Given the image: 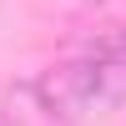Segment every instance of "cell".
I'll use <instances>...</instances> for the list:
<instances>
[{
    "label": "cell",
    "instance_id": "obj_2",
    "mask_svg": "<svg viewBox=\"0 0 126 126\" xmlns=\"http://www.w3.org/2000/svg\"><path fill=\"white\" fill-rule=\"evenodd\" d=\"M46 106V91H40V81H15V86H5V96H0V126H50Z\"/></svg>",
    "mask_w": 126,
    "mask_h": 126
},
{
    "label": "cell",
    "instance_id": "obj_1",
    "mask_svg": "<svg viewBox=\"0 0 126 126\" xmlns=\"http://www.w3.org/2000/svg\"><path fill=\"white\" fill-rule=\"evenodd\" d=\"M40 91H46V106L56 121H76L86 111L101 106L96 96V56H76V61H61L40 76Z\"/></svg>",
    "mask_w": 126,
    "mask_h": 126
},
{
    "label": "cell",
    "instance_id": "obj_4",
    "mask_svg": "<svg viewBox=\"0 0 126 126\" xmlns=\"http://www.w3.org/2000/svg\"><path fill=\"white\" fill-rule=\"evenodd\" d=\"M91 56H126V25H116V30H106V35L91 46Z\"/></svg>",
    "mask_w": 126,
    "mask_h": 126
},
{
    "label": "cell",
    "instance_id": "obj_5",
    "mask_svg": "<svg viewBox=\"0 0 126 126\" xmlns=\"http://www.w3.org/2000/svg\"><path fill=\"white\" fill-rule=\"evenodd\" d=\"M86 5H106V0H86Z\"/></svg>",
    "mask_w": 126,
    "mask_h": 126
},
{
    "label": "cell",
    "instance_id": "obj_3",
    "mask_svg": "<svg viewBox=\"0 0 126 126\" xmlns=\"http://www.w3.org/2000/svg\"><path fill=\"white\" fill-rule=\"evenodd\" d=\"M96 96L101 106L126 101V56H96Z\"/></svg>",
    "mask_w": 126,
    "mask_h": 126
}]
</instances>
